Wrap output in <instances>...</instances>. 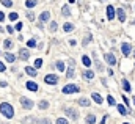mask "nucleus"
Returning a JSON list of instances; mask_svg holds the SVG:
<instances>
[{"label": "nucleus", "instance_id": "nucleus-36", "mask_svg": "<svg viewBox=\"0 0 135 124\" xmlns=\"http://www.w3.org/2000/svg\"><path fill=\"white\" fill-rule=\"evenodd\" d=\"M90 39H91V35H88V36H86V38L83 39V46H86L88 43H90Z\"/></svg>", "mask_w": 135, "mask_h": 124}, {"label": "nucleus", "instance_id": "nucleus-18", "mask_svg": "<svg viewBox=\"0 0 135 124\" xmlns=\"http://www.w3.org/2000/svg\"><path fill=\"white\" fill-rule=\"evenodd\" d=\"M79 104L82 105V107H88V105H90V99L82 97V99H79Z\"/></svg>", "mask_w": 135, "mask_h": 124}, {"label": "nucleus", "instance_id": "nucleus-44", "mask_svg": "<svg viewBox=\"0 0 135 124\" xmlns=\"http://www.w3.org/2000/svg\"><path fill=\"white\" fill-rule=\"evenodd\" d=\"M105 122H107V116H104V118H102V121H101V124H105Z\"/></svg>", "mask_w": 135, "mask_h": 124}, {"label": "nucleus", "instance_id": "nucleus-40", "mask_svg": "<svg viewBox=\"0 0 135 124\" xmlns=\"http://www.w3.org/2000/svg\"><path fill=\"white\" fill-rule=\"evenodd\" d=\"M7 85H8V83H7V82H5V80H2V82H0V86H2V88H5Z\"/></svg>", "mask_w": 135, "mask_h": 124}, {"label": "nucleus", "instance_id": "nucleus-26", "mask_svg": "<svg viewBox=\"0 0 135 124\" xmlns=\"http://www.w3.org/2000/svg\"><path fill=\"white\" fill-rule=\"evenodd\" d=\"M35 5H36V0H27V2H25V7L27 8H33Z\"/></svg>", "mask_w": 135, "mask_h": 124}, {"label": "nucleus", "instance_id": "nucleus-5", "mask_svg": "<svg viewBox=\"0 0 135 124\" xmlns=\"http://www.w3.org/2000/svg\"><path fill=\"white\" fill-rule=\"evenodd\" d=\"M105 63H108L110 66H115L116 64V58L113 54H105Z\"/></svg>", "mask_w": 135, "mask_h": 124}, {"label": "nucleus", "instance_id": "nucleus-23", "mask_svg": "<svg viewBox=\"0 0 135 124\" xmlns=\"http://www.w3.org/2000/svg\"><path fill=\"white\" fill-rule=\"evenodd\" d=\"M118 111L121 115H127V108L124 107V105H121V104H118Z\"/></svg>", "mask_w": 135, "mask_h": 124}, {"label": "nucleus", "instance_id": "nucleus-22", "mask_svg": "<svg viewBox=\"0 0 135 124\" xmlns=\"http://www.w3.org/2000/svg\"><path fill=\"white\" fill-rule=\"evenodd\" d=\"M38 107H39L41 110H46V108L49 107V102H47V101H41V102L38 104Z\"/></svg>", "mask_w": 135, "mask_h": 124}, {"label": "nucleus", "instance_id": "nucleus-7", "mask_svg": "<svg viewBox=\"0 0 135 124\" xmlns=\"http://www.w3.org/2000/svg\"><path fill=\"white\" fill-rule=\"evenodd\" d=\"M121 50H122V54H124V57H129V55H130V44L122 43L121 44Z\"/></svg>", "mask_w": 135, "mask_h": 124}, {"label": "nucleus", "instance_id": "nucleus-20", "mask_svg": "<svg viewBox=\"0 0 135 124\" xmlns=\"http://www.w3.org/2000/svg\"><path fill=\"white\" fill-rule=\"evenodd\" d=\"M82 63H83L85 66H91V60H90V57L83 55V57H82Z\"/></svg>", "mask_w": 135, "mask_h": 124}, {"label": "nucleus", "instance_id": "nucleus-6", "mask_svg": "<svg viewBox=\"0 0 135 124\" xmlns=\"http://www.w3.org/2000/svg\"><path fill=\"white\" fill-rule=\"evenodd\" d=\"M19 57H21V60H28L30 58V52L25 47H22V49H19Z\"/></svg>", "mask_w": 135, "mask_h": 124}, {"label": "nucleus", "instance_id": "nucleus-9", "mask_svg": "<svg viewBox=\"0 0 135 124\" xmlns=\"http://www.w3.org/2000/svg\"><path fill=\"white\" fill-rule=\"evenodd\" d=\"M113 17H115V8L111 7V5H108V7H107V19L113 21Z\"/></svg>", "mask_w": 135, "mask_h": 124}, {"label": "nucleus", "instance_id": "nucleus-14", "mask_svg": "<svg viewBox=\"0 0 135 124\" xmlns=\"http://www.w3.org/2000/svg\"><path fill=\"white\" fill-rule=\"evenodd\" d=\"M85 122H86V124H94V122H96V116H94V115H88V116L85 118Z\"/></svg>", "mask_w": 135, "mask_h": 124}, {"label": "nucleus", "instance_id": "nucleus-15", "mask_svg": "<svg viewBox=\"0 0 135 124\" xmlns=\"http://www.w3.org/2000/svg\"><path fill=\"white\" fill-rule=\"evenodd\" d=\"M93 99H94V102H97V104H102V96L99 93H93V96H91Z\"/></svg>", "mask_w": 135, "mask_h": 124}, {"label": "nucleus", "instance_id": "nucleus-17", "mask_svg": "<svg viewBox=\"0 0 135 124\" xmlns=\"http://www.w3.org/2000/svg\"><path fill=\"white\" fill-rule=\"evenodd\" d=\"M83 77H85V79H94V72L90 71V69H86L85 72H83Z\"/></svg>", "mask_w": 135, "mask_h": 124}, {"label": "nucleus", "instance_id": "nucleus-12", "mask_svg": "<svg viewBox=\"0 0 135 124\" xmlns=\"http://www.w3.org/2000/svg\"><path fill=\"white\" fill-rule=\"evenodd\" d=\"M118 19H119V22L126 21V13H124V10H121V8H118Z\"/></svg>", "mask_w": 135, "mask_h": 124}, {"label": "nucleus", "instance_id": "nucleus-8", "mask_svg": "<svg viewBox=\"0 0 135 124\" xmlns=\"http://www.w3.org/2000/svg\"><path fill=\"white\" fill-rule=\"evenodd\" d=\"M64 111H66V115L69 116V118H71V119H77V118H79V115H77V111H75L74 108H68V110H64Z\"/></svg>", "mask_w": 135, "mask_h": 124}, {"label": "nucleus", "instance_id": "nucleus-13", "mask_svg": "<svg viewBox=\"0 0 135 124\" xmlns=\"http://www.w3.org/2000/svg\"><path fill=\"white\" fill-rule=\"evenodd\" d=\"M25 72H27L28 75H32V77H35V75L38 74V72H36V69H35V68H30V66H27V68H25Z\"/></svg>", "mask_w": 135, "mask_h": 124}, {"label": "nucleus", "instance_id": "nucleus-45", "mask_svg": "<svg viewBox=\"0 0 135 124\" xmlns=\"http://www.w3.org/2000/svg\"><path fill=\"white\" fill-rule=\"evenodd\" d=\"M122 99H124V102H126V105H129V99H127L126 96H122Z\"/></svg>", "mask_w": 135, "mask_h": 124}, {"label": "nucleus", "instance_id": "nucleus-29", "mask_svg": "<svg viewBox=\"0 0 135 124\" xmlns=\"http://www.w3.org/2000/svg\"><path fill=\"white\" fill-rule=\"evenodd\" d=\"M27 46L28 47H36V41H35V39H28L27 41Z\"/></svg>", "mask_w": 135, "mask_h": 124}, {"label": "nucleus", "instance_id": "nucleus-37", "mask_svg": "<svg viewBox=\"0 0 135 124\" xmlns=\"http://www.w3.org/2000/svg\"><path fill=\"white\" fill-rule=\"evenodd\" d=\"M5 71H7V68H5V64L0 61V72H5Z\"/></svg>", "mask_w": 135, "mask_h": 124}, {"label": "nucleus", "instance_id": "nucleus-3", "mask_svg": "<svg viewBox=\"0 0 135 124\" xmlns=\"http://www.w3.org/2000/svg\"><path fill=\"white\" fill-rule=\"evenodd\" d=\"M21 104H22V107H24L25 110H32V108H33V101H30L28 97L22 96V97H21Z\"/></svg>", "mask_w": 135, "mask_h": 124}, {"label": "nucleus", "instance_id": "nucleus-10", "mask_svg": "<svg viewBox=\"0 0 135 124\" xmlns=\"http://www.w3.org/2000/svg\"><path fill=\"white\" fill-rule=\"evenodd\" d=\"M49 19H50V13L49 11H43V13L39 14V21L41 22H47Z\"/></svg>", "mask_w": 135, "mask_h": 124}, {"label": "nucleus", "instance_id": "nucleus-46", "mask_svg": "<svg viewBox=\"0 0 135 124\" xmlns=\"http://www.w3.org/2000/svg\"><path fill=\"white\" fill-rule=\"evenodd\" d=\"M124 124H129V122H124Z\"/></svg>", "mask_w": 135, "mask_h": 124}, {"label": "nucleus", "instance_id": "nucleus-27", "mask_svg": "<svg viewBox=\"0 0 135 124\" xmlns=\"http://www.w3.org/2000/svg\"><path fill=\"white\" fill-rule=\"evenodd\" d=\"M0 2H2V5L3 7H13V2H11V0H0Z\"/></svg>", "mask_w": 135, "mask_h": 124}, {"label": "nucleus", "instance_id": "nucleus-35", "mask_svg": "<svg viewBox=\"0 0 135 124\" xmlns=\"http://www.w3.org/2000/svg\"><path fill=\"white\" fill-rule=\"evenodd\" d=\"M17 19V13H11L10 14V21H16Z\"/></svg>", "mask_w": 135, "mask_h": 124}, {"label": "nucleus", "instance_id": "nucleus-19", "mask_svg": "<svg viewBox=\"0 0 135 124\" xmlns=\"http://www.w3.org/2000/svg\"><path fill=\"white\" fill-rule=\"evenodd\" d=\"M63 30H64V32H72V30H74V25H72V24H69V22H66V24L63 25Z\"/></svg>", "mask_w": 135, "mask_h": 124}, {"label": "nucleus", "instance_id": "nucleus-31", "mask_svg": "<svg viewBox=\"0 0 135 124\" xmlns=\"http://www.w3.org/2000/svg\"><path fill=\"white\" fill-rule=\"evenodd\" d=\"M55 124H68V121L64 119V118H58V119H57V122H55Z\"/></svg>", "mask_w": 135, "mask_h": 124}, {"label": "nucleus", "instance_id": "nucleus-21", "mask_svg": "<svg viewBox=\"0 0 135 124\" xmlns=\"http://www.w3.org/2000/svg\"><path fill=\"white\" fill-rule=\"evenodd\" d=\"M122 88H124V91H130L132 90V86H130V83H129V82L124 79L122 80Z\"/></svg>", "mask_w": 135, "mask_h": 124}, {"label": "nucleus", "instance_id": "nucleus-11", "mask_svg": "<svg viewBox=\"0 0 135 124\" xmlns=\"http://www.w3.org/2000/svg\"><path fill=\"white\" fill-rule=\"evenodd\" d=\"M27 90H30V91H38V85L35 83V82H27Z\"/></svg>", "mask_w": 135, "mask_h": 124}, {"label": "nucleus", "instance_id": "nucleus-1", "mask_svg": "<svg viewBox=\"0 0 135 124\" xmlns=\"http://www.w3.org/2000/svg\"><path fill=\"white\" fill-rule=\"evenodd\" d=\"M0 111H2V115L5 118H8V119H11V118L14 116V110H13V107H11V104H8V102L0 104Z\"/></svg>", "mask_w": 135, "mask_h": 124}, {"label": "nucleus", "instance_id": "nucleus-25", "mask_svg": "<svg viewBox=\"0 0 135 124\" xmlns=\"http://www.w3.org/2000/svg\"><path fill=\"white\" fill-rule=\"evenodd\" d=\"M3 47L11 49V47H13V41H11V39H5V41H3Z\"/></svg>", "mask_w": 135, "mask_h": 124}, {"label": "nucleus", "instance_id": "nucleus-32", "mask_svg": "<svg viewBox=\"0 0 135 124\" xmlns=\"http://www.w3.org/2000/svg\"><path fill=\"white\" fill-rule=\"evenodd\" d=\"M57 28H58V25H57V22H52V24H50V32H55Z\"/></svg>", "mask_w": 135, "mask_h": 124}, {"label": "nucleus", "instance_id": "nucleus-42", "mask_svg": "<svg viewBox=\"0 0 135 124\" xmlns=\"http://www.w3.org/2000/svg\"><path fill=\"white\" fill-rule=\"evenodd\" d=\"M2 21H5V14L2 13V11H0V22H2Z\"/></svg>", "mask_w": 135, "mask_h": 124}, {"label": "nucleus", "instance_id": "nucleus-43", "mask_svg": "<svg viewBox=\"0 0 135 124\" xmlns=\"http://www.w3.org/2000/svg\"><path fill=\"white\" fill-rule=\"evenodd\" d=\"M7 32L8 33H13V27H7Z\"/></svg>", "mask_w": 135, "mask_h": 124}, {"label": "nucleus", "instance_id": "nucleus-4", "mask_svg": "<svg viewBox=\"0 0 135 124\" xmlns=\"http://www.w3.org/2000/svg\"><path fill=\"white\" fill-rule=\"evenodd\" d=\"M44 82L47 85H55L57 82H58V77H57L55 74H47V75H46V79H44Z\"/></svg>", "mask_w": 135, "mask_h": 124}, {"label": "nucleus", "instance_id": "nucleus-28", "mask_svg": "<svg viewBox=\"0 0 135 124\" xmlns=\"http://www.w3.org/2000/svg\"><path fill=\"white\" fill-rule=\"evenodd\" d=\"M66 75H68L69 79H72L74 75H75V72H74V69H72V68H69V69H68V72H66Z\"/></svg>", "mask_w": 135, "mask_h": 124}, {"label": "nucleus", "instance_id": "nucleus-41", "mask_svg": "<svg viewBox=\"0 0 135 124\" xmlns=\"http://www.w3.org/2000/svg\"><path fill=\"white\" fill-rule=\"evenodd\" d=\"M16 30H22V24L19 22V24H17V25H16Z\"/></svg>", "mask_w": 135, "mask_h": 124}, {"label": "nucleus", "instance_id": "nucleus-33", "mask_svg": "<svg viewBox=\"0 0 135 124\" xmlns=\"http://www.w3.org/2000/svg\"><path fill=\"white\" fill-rule=\"evenodd\" d=\"M35 66H36V68H41V66H43V60H41V58H38V60L35 61Z\"/></svg>", "mask_w": 135, "mask_h": 124}, {"label": "nucleus", "instance_id": "nucleus-2", "mask_svg": "<svg viewBox=\"0 0 135 124\" xmlns=\"http://www.w3.org/2000/svg\"><path fill=\"white\" fill-rule=\"evenodd\" d=\"M80 91V88L77 85H66L63 88V93L64 94H72V93H79Z\"/></svg>", "mask_w": 135, "mask_h": 124}, {"label": "nucleus", "instance_id": "nucleus-39", "mask_svg": "<svg viewBox=\"0 0 135 124\" xmlns=\"http://www.w3.org/2000/svg\"><path fill=\"white\" fill-rule=\"evenodd\" d=\"M27 17H28L30 21H33V19H35V14H33V13H27Z\"/></svg>", "mask_w": 135, "mask_h": 124}, {"label": "nucleus", "instance_id": "nucleus-24", "mask_svg": "<svg viewBox=\"0 0 135 124\" xmlns=\"http://www.w3.org/2000/svg\"><path fill=\"white\" fill-rule=\"evenodd\" d=\"M57 69L60 71V72H63V71H64V63H63L61 60H58V61H57Z\"/></svg>", "mask_w": 135, "mask_h": 124}, {"label": "nucleus", "instance_id": "nucleus-38", "mask_svg": "<svg viewBox=\"0 0 135 124\" xmlns=\"http://www.w3.org/2000/svg\"><path fill=\"white\" fill-rule=\"evenodd\" d=\"M39 124H50V121L47 119V118H44V119H41V122Z\"/></svg>", "mask_w": 135, "mask_h": 124}, {"label": "nucleus", "instance_id": "nucleus-16", "mask_svg": "<svg viewBox=\"0 0 135 124\" xmlns=\"http://www.w3.org/2000/svg\"><path fill=\"white\" fill-rule=\"evenodd\" d=\"M5 60L10 61V63H14V61H16V57H14L13 54H8V52H7V54H5Z\"/></svg>", "mask_w": 135, "mask_h": 124}, {"label": "nucleus", "instance_id": "nucleus-34", "mask_svg": "<svg viewBox=\"0 0 135 124\" xmlns=\"http://www.w3.org/2000/svg\"><path fill=\"white\" fill-rule=\"evenodd\" d=\"M107 101H108L110 105H115V99H113V96H107Z\"/></svg>", "mask_w": 135, "mask_h": 124}, {"label": "nucleus", "instance_id": "nucleus-30", "mask_svg": "<svg viewBox=\"0 0 135 124\" xmlns=\"http://www.w3.org/2000/svg\"><path fill=\"white\" fill-rule=\"evenodd\" d=\"M61 13H63V16H69V8H68V5H64V7H63V11H61Z\"/></svg>", "mask_w": 135, "mask_h": 124}]
</instances>
